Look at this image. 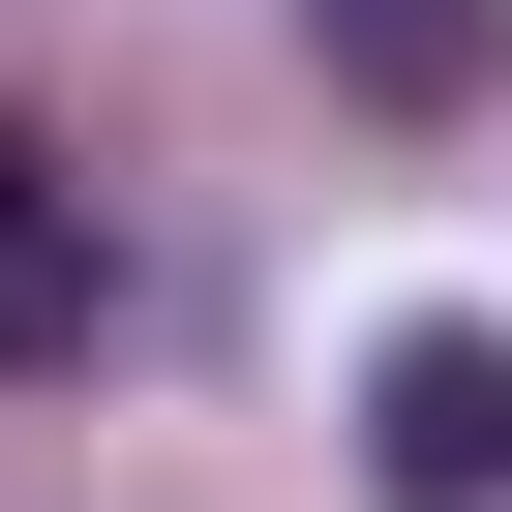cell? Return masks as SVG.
Returning <instances> with one entry per match:
<instances>
[{
  "label": "cell",
  "mask_w": 512,
  "mask_h": 512,
  "mask_svg": "<svg viewBox=\"0 0 512 512\" xmlns=\"http://www.w3.org/2000/svg\"><path fill=\"white\" fill-rule=\"evenodd\" d=\"M362 482L392 512H512V332H392L362 362Z\"/></svg>",
  "instance_id": "6da1fadb"
},
{
  "label": "cell",
  "mask_w": 512,
  "mask_h": 512,
  "mask_svg": "<svg viewBox=\"0 0 512 512\" xmlns=\"http://www.w3.org/2000/svg\"><path fill=\"white\" fill-rule=\"evenodd\" d=\"M121 332V241H91V181L61 151H0V392H31V362H91Z\"/></svg>",
  "instance_id": "7a4b0ae2"
},
{
  "label": "cell",
  "mask_w": 512,
  "mask_h": 512,
  "mask_svg": "<svg viewBox=\"0 0 512 512\" xmlns=\"http://www.w3.org/2000/svg\"><path fill=\"white\" fill-rule=\"evenodd\" d=\"M302 31H332L362 121H482V91H512V0H302Z\"/></svg>",
  "instance_id": "3957f363"
}]
</instances>
